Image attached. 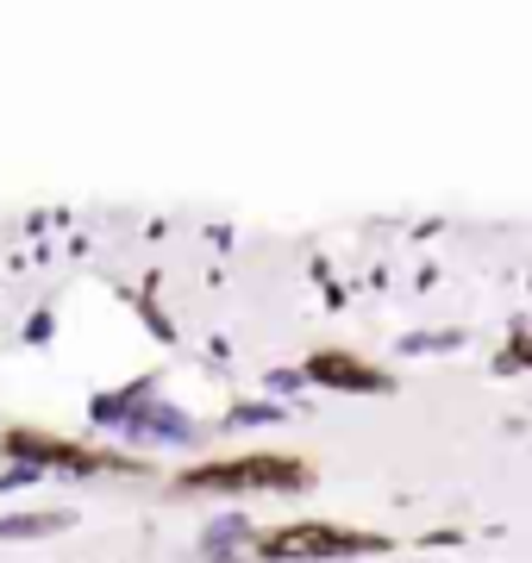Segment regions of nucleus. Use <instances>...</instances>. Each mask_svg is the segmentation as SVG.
Wrapping results in <instances>:
<instances>
[{
  "label": "nucleus",
  "mask_w": 532,
  "mask_h": 563,
  "mask_svg": "<svg viewBox=\"0 0 532 563\" xmlns=\"http://www.w3.org/2000/svg\"><path fill=\"white\" fill-rule=\"evenodd\" d=\"M308 539H264L269 558H345V551H369L376 539H339V532H326V526H301Z\"/></svg>",
  "instance_id": "obj_2"
},
{
  "label": "nucleus",
  "mask_w": 532,
  "mask_h": 563,
  "mask_svg": "<svg viewBox=\"0 0 532 563\" xmlns=\"http://www.w3.org/2000/svg\"><path fill=\"white\" fill-rule=\"evenodd\" d=\"M188 488H308L295 463H276V457H251V463H232V470H201Z\"/></svg>",
  "instance_id": "obj_1"
},
{
  "label": "nucleus",
  "mask_w": 532,
  "mask_h": 563,
  "mask_svg": "<svg viewBox=\"0 0 532 563\" xmlns=\"http://www.w3.org/2000/svg\"><path fill=\"white\" fill-rule=\"evenodd\" d=\"M63 526H69V514H20V520H0V539H44Z\"/></svg>",
  "instance_id": "obj_3"
}]
</instances>
